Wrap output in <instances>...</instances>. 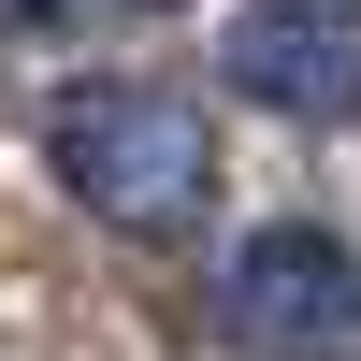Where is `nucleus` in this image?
Masks as SVG:
<instances>
[{
    "label": "nucleus",
    "mask_w": 361,
    "mask_h": 361,
    "mask_svg": "<svg viewBox=\"0 0 361 361\" xmlns=\"http://www.w3.org/2000/svg\"><path fill=\"white\" fill-rule=\"evenodd\" d=\"M217 333L246 361H361V246L318 217H275L217 260Z\"/></svg>",
    "instance_id": "obj_2"
},
{
    "label": "nucleus",
    "mask_w": 361,
    "mask_h": 361,
    "mask_svg": "<svg viewBox=\"0 0 361 361\" xmlns=\"http://www.w3.org/2000/svg\"><path fill=\"white\" fill-rule=\"evenodd\" d=\"M217 73L231 102L333 130V116H361V0H246L217 29Z\"/></svg>",
    "instance_id": "obj_3"
},
{
    "label": "nucleus",
    "mask_w": 361,
    "mask_h": 361,
    "mask_svg": "<svg viewBox=\"0 0 361 361\" xmlns=\"http://www.w3.org/2000/svg\"><path fill=\"white\" fill-rule=\"evenodd\" d=\"M44 173L130 246H202V217H217V130H202V102H173L145 73L58 87L44 102Z\"/></svg>",
    "instance_id": "obj_1"
},
{
    "label": "nucleus",
    "mask_w": 361,
    "mask_h": 361,
    "mask_svg": "<svg viewBox=\"0 0 361 361\" xmlns=\"http://www.w3.org/2000/svg\"><path fill=\"white\" fill-rule=\"evenodd\" d=\"M87 15H102V0H0V58H29V44H73Z\"/></svg>",
    "instance_id": "obj_4"
}]
</instances>
